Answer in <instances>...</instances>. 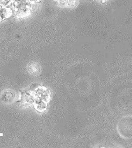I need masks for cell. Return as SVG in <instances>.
I'll return each mask as SVG.
<instances>
[{
	"mask_svg": "<svg viewBox=\"0 0 132 148\" xmlns=\"http://www.w3.org/2000/svg\"><path fill=\"white\" fill-rule=\"evenodd\" d=\"M12 14V11L10 9L3 7L0 5V21H3Z\"/></svg>",
	"mask_w": 132,
	"mask_h": 148,
	"instance_id": "cell-2",
	"label": "cell"
},
{
	"mask_svg": "<svg viewBox=\"0 0 132 148\" xmlns=\"http://www.w3.org/2000/svg\"><path fill=\"white\" fill-rule=\"evenodd\" d=\"M28 70L29 72L33 75H38L41 72V69L39 65L35 63L29 64L28 66Z\"/></svg>",
	"mask_w": 132,
	"mask_h": 148,
	"instance_id": "cell-4",
	"label": "cell"
},
{
	"mask_svg": "<svg viewBox=\"0 0 132 148\" xmlns=\"http://www.w3.org/2000/svg\"><path fill=\"white\" fill-rule=\"evenodd\" d=\"M117 131L122 138L132 139V116L127 115L121 118L118 121Z\"/></svg>",
	"mask_w": 132,
	"mask_h": 148,
	"instance_id": "cell-1",
	"label": "cell"
},
{
	"mask_svg": "<svg viewBox=\"0 0 132 148\" xmlns=\"http://www.w3.org/2000/svg\"><path fill=\"white\" fill-rule=\"evenodd\" d=\"M14 94L12 92L7 91L4 92L3 94L2 97V100L4 102L10 103L14 101Z\"/></svg>",
	"mask_w": 132,
	"mask_h": 148,
	"instance_id": "cell-3",
	"label": "cell"
},
{
	"mask_svg": "<svg viewBox=\"0 0 132 148\" xmlns=\"http://www.w3.org/2000/svg\"><path fill=\"white\" fill-rule=\"evenodd\" d=\"M79 3V0H66V5L70 8L76 7Z\"/></svg>",
	"mask_w": 132,
	"mask_h": 148,
	"instance_id": "cell-5",
	"label": "cell"
},
{
	"mask_svg": "<svg viewBox=\"0 0 132 148\" xmlns=\"http://www.w3.org/2000/svg\"><path fill=\"white\" fill-rule=\"evenodd\" d=\"M30 1H36V0H30Z\"/></svg>",
	"mask_w": 132,
	"mask_h": 148,
	"instance_id": "cell-8",
	"label": "cell"
},
{
	"mask_svg": "<svg viewBox=\"0 0 132 148\" xmlns=\"http://www.w3.org/2000/svg\"><path fill=\"white\" fill-rule=\"evenodd\" d=\"M10 1L11 0H0V4L3 6L7 5L10 2Z\"/></svg>",
	"mask_w": 132,
	"mask_h": 148,
	"instance_id": "cell-7",
	"label": "cell"
},
{
	"mask_svg": "<svg viewBox=\"0 0 132 148\" xmlns=\"http://www.w3.org/2000/svg\"><path fill=\"white\" fill-rule=\"evenodd\" d=\"M56 2L60 7H64L66 5V0H56Z\"/></svg>",
	"mask_w": 132,
	"mask_h": 148,
	"instance_id": "cell-6",
	"label": "cell"
},
{
	"mask_svg": "<svg viewBox=\"0 0 132 148\" xmlns=\"http://www.w3.org/2000/svg\"><path fill=\"white\" fill-rule=\"evenodd\" d=\"M16 1H21V0H16Z\"/></svg>",
	"mask_w": 132,
	"mask_h": 148,
	"instance_id": "cell-9",
	"label": "cell"
}]
</instances>
